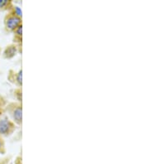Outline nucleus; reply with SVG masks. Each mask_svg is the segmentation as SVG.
<instances>
[{
	"mask_svg": "<svg viewBox=\"0 0 149 164\" xmlns=\"http://www.w3.org/2000/svg\"><path fill=\"white\" fill-rule=\"evenodd\" d=\"M21 25V18L13 15L10 16L6 20V27L9 30H15L18 26Z\"/></svg>",
	"mask_w": 149,
	"mask_h": 164,
	"instance_id": "nucleus-1",
	"label": "nucleus"
},
{
	"mask_svg": "<svg viewBox=\"0 0 149 164\" xmlns=\"http://www.w3.org/2000/svg\"><path fill=\"white\" fill-rule=\"evenodd\" d=\"M12 127H13V124H11L10 121H8L7 119H2V120H0V134H8Z\"/></svg>",
	"mask_w": 149,
	"mask_h": 164,
	"instance_id": "nucleus-2",
	"label": "nucleus"
},
{
	"mask_svg": "<svg viewBox=\"0 0 149 164\" xmlns=\"http://www.w3.org/2000/svg\"><path fill=\"white\" fill-rule=\"evenodd\" d=\"M13 118L14 119V121L18 124H22V120H23V109H22L21 106H18L17 108L13 109Z\"/></svg>",
	"mask_w": 149,
	"mask_h": 164,
	"instance_id": "nucleus-3",
	"label": "nucleus"
},
{
	"mask_svg": "<svg viewBox=\"0 0 149 164\" xmlns=\"http://www.w3.org/2000/svg\"><path fill=\"white\" fill-rule=\"evenodd\" d=\"M7 52L9 53V55L8 56V57H12V56H13L15 55L16 48L14 47H9L7 49V51H6V53Z\"/></svg>",
	"mask_w": 149,
	"mask_h": 164,
	"instance_id": "nucleus-4",
	"label": "nucleus"
},
{
	"mask_svg": "<svg viewBox=\"0 0 149 164\" xmlns=\"http://www.w3.org/2000/svg\"><path fill=\"white\" fill-rule=\"evenodd\" d=\"M14 13H15V16L18 17V18H21L23 16V11L18 6H16L14 8Z\"/></svg>",
	"mask_w": 149,
	"mask_h": 164,
	"instance_id": "nucleus-5",
	"label": "nucleus"
},
{
	"mask_svg": "<svg viewBox=\"0 0 149 164\" xmlns=\"http://www.w3.org/2000/svg\"><path fill=\"white\" fill-rule=\"evenodd\" d=\"M17 81H18L19 85H22V83H23V71H22V70L19 71V72L18 73V76H17Z\"/></svg>",
	"mask_w": 149,
	"mask_h": 164,
	"instance_id": "nucleus-6",
	"label": "nucleus"
},
{
	"mask_svg": "<svg viewBox=\"0 0 149 164\" xmlns=\"http://www.w3.org/2000/svg\"><path fill=\"white\" fill-rule=\"evenodd\" d=\"M15 33L18 36H19V37H22V35H23V26L22 25L18 26V28L15 29Z\"/></svg>",
	"mask_w": 149,
	"mask_h": 164,
	"instance_id": "nucleus-7",
	"label": "nucleus"
},
{
	"mask_svg": "<svg viewBox=\"0 0 149 164\" xmlns=\"http://www.w3.org/2000/svg\"><path fill=\"white\" fill-rule=\"evenodd\" d=\"M9 3V1L8 0H0V8L5 7Z\"/></svg>",
	"mask_w": 149,
	"mask_h": 164,
	"instance_id": "nucleus-8",
	"label": "nucleus"
},
{
	"mask_svg": "<svg viewBox=\"0 0 149 164\" xmlns=\"http://www.w3.org/2000/svg\"><path fill=\"white\" fill-rule=\"evenodd\" d=\"M2 147H3V144H2V141L0 140V150L2 148Z\"/></svg>",
	"mask_w": 149,
	"mask_h": 164,
	"instance_id": "nucleus-9",
	"label": "nucleus"
}]
</instances>
